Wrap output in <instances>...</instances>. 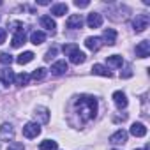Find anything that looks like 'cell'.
Instances as JSON below:
<instances>
[{"mask_svg":"<svg viewBox=\"0 0 150 150\" xmlns=\"http://www.w3.org/2000/svg\"><path fill=\"white\" fill-rule=\"evenodd\" d=\"M97 99L94 96H80L76 101H74V113L80 118L81 124L90 122L92 118H96L97 115Z\"/></svg>","mask_w":150,"mask_h":150,"instance_id":"cell-1","label":"cell"},{"mask_svg":"<svg viewBox=\"0 0 150 150\" xmlns=\"http://www.w3.org/2000/svg\"><path fill=\"white\" fill-rule=\"evenodd\" d=\"M62 50H64V53L69 57V60H71L74 65L83 64V62H85V58H87V57H85V53H83V51H80V48H78L76 44H65Z\"/></svg>","mask_w":150,"mask_h":150,"instance_id":"cell-2","label":"cell"},{"mask_svg":"<svg viewBox=\"0 0 150 150\" xmlns=\"http://www.w3.org/2000/svg\"><path fill=\"white\" fill-rule=\"evenodd\" d=\"M148 23H150L148 14H136V18L132 20V27H134V30H136L138 34L143 32V30L148 27Z\"/></svg>","mask_w":150,"mask_h":150,"instance_id":"cell-3","label":"cell"},{"mask_svg":"<svg viewBox=\"0 0 150 150\" xmlns=\"http://www.w3.org/2000/svg\"><path fill=\"white\" fill-rule=\"evenodd\" d=\"M39 134H41V127H39L37 122H28V124H25V127H23V136H25V138L32 139V138H37Z\"/></svg>","mask_w":150,"mask_h":150,"instance_id":"cell-4","label":"cell"},{"mask_svg":"<svg viewBox=\"0 0 150 150\" xmlns=\"http://www.w3.org/2000/svg\"><path fill=\"white\" fill-rule=\"evenodd\" d=\"M14 139V129L11 124H2L0 125V141H13Z\"/></svg>","mask_w":150,"mask_h":150,"instance_id":"cell-5","label":"cell"},{"mask_svg":"<svg viewBox=\"0 0 150 150\" xmlns=\"http://www.w3.org/2000/svg\"><path fill=\"white\" fill-rule=\"evenodd\" d=\"M65 27L71 28V30L81 28V27H83V18H81V14H72V16H69L67 21H65Z\"/></svg>","mask_w":150,"mask_h":150,"instance_id":"cell-6","label":"cell"},{"mask_svg":"<svg viewBox=\"0 0 150 150\" xmlns=\"http://www.w3.org/2000/svg\"><path fill=\"white\" fill-rule=\"evenodd\" d=\"M0 81H2L6 87H9L13 81H14V72L11 67H4V69H0Z\"/></svg>","mask_w":150,"mask_h":150,"instance_id":"cell-7","label":"cell"},{"mask_svg":"<svg viewBox=\"0 0 150 150\" xmlns=\"http://www.w3.org/2000/svg\"><path fill=\"white\" fill-rule=\"evenodd\" d=\"M125 141H127V132L124 129H118L117 132H113L110 136V143H113V145H124Z\"/></svg>","mask_w":150,"mask_h":150,"instance_id":"cell-8","label":"cell"},{"mask_svg":"<svg viewBox=\"0 0 150 150\" xmlns=\"http://www.w3.org/2000/svg\"><path fill=\"white\" fill-rule=\"evenodd\" d=\"M87 25H88L90 28H99V27L103 25V16H101L99 13H90L88 18H87Z\"/></svg>","mask_w":150,"mask_h":150,"instance_id":"cell-9","label":"cell"},{"mask_svg":"<svg viewBox=\"0 0 150 150\" xmlns=\"http://www.w3.org/2000/svg\"><path fill=\"white\" fill-rule=\"evenodd\" d=\"M148 55H150V42H148V41H141V42L136 46V57L146 58Z\"/></svg>","mask_w":150,"mask_h":150,"instance_id":"cell-10","label":"cell"},{"mask_svg":"<svg viewBox=\"0 0 150 150\" xmlns=\"http://www.w3.org/2000/svg\"><path fill=\"white\" fill-rule=\"evenodd\" d=\"M85 46H87L90 51H97V50H101V46H103V39H101V37H87V39H85Z\"/></svg>","mask_w":150,"mask_h":150,"instance_id":"cell-11","label":"cell"},{"mask_svg":"<svg viewBox=\"0 0 150 150\" xmlns=\"http://www.w3.org/2000/svg\"><path fill=\"white\" fill-rule=\"evenodd\" d=\"M34 115H35V118H39V122H42V124H48V122H50V110L44 108V106H37Z\"/></svg>","mask_w":150,"mask_h":150,"instance_id":"cell-12","label":"cell"},{"mask_svg":"<svg viewBox=\"0 0 150 150\" xmlns=\"http://www.w3.org/2000/svg\"><path fill=\"white\" fill-rule=\"evenodd\" d=\"M64 72H67V62L65 60H58L51 65V74H55V76H62Z\"/></svg>","mask_w":150,"mask_h":150,"instance_id":"cell-13","label":"cell"},{"mask_svg":"<svg viewBox=\"0 0 150 150\" xmlns=\"http://www.w3.org/2000/svg\"><path fill=\"white\" fill-rule=\"evenodd\" d=\"M113 101H115V104H117V108H118V110L127 108V97H125V94H124V92L117 90V92L113 94Z\"/></svg>","mask_w":150,"mask_h":150,"instance_id":"cell-14","label":"cell"},{"mask_svg":"<svg viewBox=\"0 0 150 150\" xmlns=\"http://www.w3.org/2000/svg\"><path fill=\"white\" fill-rule=\"evenodd\" d=\"M131 134L136 136V138H143V136L146 134V127H145L141 122H134V124L131 125Z\"/></svg>","mask_w":150,"mask_h":150,"instance_id":"cell-15","label":"cell"},{"mask_svg":"<svg viewBox=\"0 0 150 150\" xmlns=\"http://www.w3.org/2000/svg\"><path fill=\"white\" fill-rule=\"evenodd\" d=\"M103 39L106 41L108 46H113V44L117 42V32H115L113 28H106V30L103 32Z\"/></svg>","mask_w":150,"mask_h":150,"instance_id":"cell-16","label":"cell"},{"mask_svg":"<svg viewBox=\"0 0 150 150\" xmlns=\"http://www.w3.org/2000/svg\"><path fill=\"white\" fill-rule=\"evenodd\" d=\"M25 41H27L25 28H23V30H18V32L14 34V37H13V48H20L21 44H25Z\"/></svg>","mask_w":150,"mask_h":150,"instance_id":"cell-17","label":"cell"},{"mask_svg":"<svg viewBox=\"0 0 150 150\" xmlns=\"http://www.w3.org/2000/svg\"><path fill=\"white\" fill-rule=\"evenodd\" d=\"M92 72L94 74H99V76H104V78H111V72L104 65H101V64H94L92 65Z\"/></svg>","mask_w":150,"mask_h":150,"instance_id":"cell-18","label":"cell"},{"mask_svg":"<svg viewBox=\"0 0 150 150\" xmlns=\"http://www.w3.org/2000/svg\"><path fill=\"white\" fill-rule=\"evenodd\" d=\"M46 41V34L44 32H32V35H30V42L32 44H35V46H39V44H42Z\"/></svg>","mask_w":150,"mask_h":150,"instance_id":"cell-19","label":"cell"},{"mask_svg":"<svg viewBox=\"0 0 150 150\" xmlns=\"http://www.w3.org/2000/svg\"><path fill=\"white\" fill-rule=\"evenodd\" d=\"M41 25H42L46 30H50V32H55V28H57V23L51 20V16H42V18H41Z\"/></svg>","mask_w":150,"mask_h":150,"instance_id":"cell-20","label":"cell"},{"mask_svg":"<svg viewBox=\"0 0 150 150\" xmlns=\"http://www.w3.org/2000/svg\"><path fill=\"white\" fill-rule=\"evenodd\" d=\"M34 53L32 51H25V53H21V55H18V58H16V62L20 64V65H25V64H28V62H32L34 60Z\"/></svg>","mask_w":150,"mask_h":150,"instance_id":"cell-21","label":"cell"},{"mask_svg":"<svg viewBox=\"0 0 150 150\" xmlns=\"http://www.w3.org/2000/svg\"><path fill=\"white\" fill-rule=\"evenodd\" d=\"M39 150H58V145L53 139H44V141H41Z\"/></svg>","mask_w":150,"mask_h":150,"instance_id":"cell-22","label":"cell"},{"mask_svg":"<svg viewBox=\"0 0 150 150\" xmlns=\"http://www.w3.org/2000/svg\"><path fill=\"white\" fill-rule=\"evenodd\" d=\"M65 13H67V4H55L51 7V14L55 16H64Z\"/></svg>","mask_w":150,"mask_h":150,"instance_id":"cell-23","label":"cell"},{"mask_svg":"<svg viewBox=\"0 0 150 150\" xmlns=\"http://www.w3.org/2000/svg\"><path fill=\"white\" fill-rule=\"evenodd\" d=\"M122 64H124V58H122L120 55H111V57H108V65H110V67H122Z\"/></svg>","mask_w":150,"mask_h":150,"instance_id":"cell-24","label":"cell"},{"mask_svg":"<svg viewBox=\"0 0 150 150\" xmlns=\"http://www.w3.org/2000/svg\"><path fill=\"white\" fill-rule=\"evenodd\" d=\"M32 80H35V81H41V80H44L46 78V69L44 67H39V69H35L34 72H32V76H30Z\"/></svg>","mask_w":150,"mask_h":150,"instance_id":"cell-25","label":"cell"},{"mask_svg":"<svg viewBox=\"0 0 150 150\" xmlns=\"http://www.w3.org/2000/svg\"><path fill=\"white\" fill-rule=\"evenodd\" d=\"M14 81H16V85L23 87V85H27L30 81V76H28L27 72H21V74H18V76H14Z\"/></svg>","mask_w":150,"mask_h":150,"instance_id":"cell-26","label":"cell"},{"mask_svg":"<svg viewBox=\"0 0 150 150\" xmlns=\"http://www.w3.org/2000/svg\"><path fill=\"white\" fill-rule=\"evenodd\" d=\"M13 62V57L9 53H0V64H4V65H11Z\"/></svg>","mask_w":150,"mask_h":150,"instance_id":"cell-27","label":"cell"},{"mask_svg":"<svg viewBox=\"0 0 150 150\" xmlns=\"http://www.w3.org/2000/svg\"><path fill=\"white\" fill-rule=\"evenodd\" d=\"M55 55H57V48H51V50H48V51H46V57H44V60H46V62H50V60H51Z\"/></svg>","mask_w":150,"mask_h":150,"instance_id":"cell-28","label":"cell"},{"mask_svg":"<svg viewBox=\"0 0 150 150\" xmlns=\"http://www.w3.org/2000/svg\"><path fill=\"white\" fill-rule=\"evenodd\" d=\"M132 76V69L127 65L125 69H124V72H120V78H131Z\"/></svg>","mask_w":150,"mask_h":150,"instance_id":"cell-29","label":"cell"},{"mask_svg":"<svg viewBox=\"0 0 150 150\" xmlns=\"http://www.w3.org/2000/svg\"><path fill=\"white\" fill-rule=\"evenodd\" d=\"M9 150H25V146H23L21 143L14 141V143H11V145H9Z\"/></svg>","mask_w":150,"mask_h":150,"instance_id":"cell-30","label":"cell"},{"mask_svg":"<svg viewBox=\"0 0 150 150\" xmlns=\"http://www.w3.org/2000/svg\"><path fill=\"white\" fill-rule=\"evenodd\" d=\"M88 0H76V2H74V6L76 7H88Z\"/></svg>","mask_w":150,"mask_h":150,"instance_id":"cell-31","label":"cell"},{"mask_svg":"<svg viewBox=\"0 0 150 150\" xmlns=\"http://www.w3.org/2000/svg\"><path fill=\"white\" fill-rule=\"evenodd\" d=\"M6 35H7L6 28H0V44H4V42H6Z\"/></svg>","mask_w":150,"mask_h":150,"instance_id":"cell-32","label":"cell"},{"mask_svg":"<svg viewBox=\"0 0 150 150\" xmlns=\"http://www.w3.org/2000/svg\"><path fill=\"white\" fill-rule=\"evenodd\" d=\"M134 150H139V148H134Z\"/></svg>","mask_w":150,"mask_h":150,"instance_id":"cell-33","label":"cell"}]
</instances>
